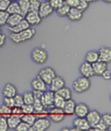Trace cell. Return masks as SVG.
Segmentation results:
<instances>
[{
	"label": "cell",
	"mask_w": 111,
	"mask_h": 131,
	"mask_svg": "<svg viewBox=\"0 0 111 131\" xmlns=\"http://www.w3.org/2000/svg\"><path fill=\"white\" fill-rule=\"evenodd\" d=\"M13 99H14V106H16V107H21L24 104L23 98H22V95H21V94L17 93L13 97Z\"/></svg>",
	"instance_id": "37"
},
{
	"label": "cell",
	"mask_w": 111,
	"mask_h": 131,
	"mask_svg": "<svg viewBox=\"0 0 111 131\" xmlns=\"http://www.w3.org/2000/svg\"><path fill=\"white\" fill-rule=\"evenodd\" d=\"M51 126V120L48 116L37 117L33 126H31V130L33 131H46Z\"/></svg>",
	"instance_id": "4"
},
{
	"label": "cell",
	"mask_w": 111,
	"mask_h": 131,
	"mask_svg": "<svg viewBox=\"0 0 111 131\" xmlns=\"http://www.w3.org/2000/svg\"><path fill=\"white\" fill-rule=\"evenodd\" d=\"M21 121V116L11 114V115L7 118V126H8V129H10V130H15L17 126L19 125V123Z\"/></svg>",
	"instance_id": "19"
},
{
	"label": "cell",
	"mask_w": 111,
	"mask_h": 131,
	"mask_svg": "<svg viewBox=\"0 0 111 131\" xmlns=\"http://www.w3.org/2000/svg\"><path fill=\"white\" fill-rule=\"evenodd\" d=\"M64 1L65 0H49V3L54 9H57V8H58L63 4Z\"/></svg>",
	"instance_id": "43"
},
{
	"label": "cell",
	"mask_w": 111,
	"mask_h": 131,
	"mask_svg": "<svg viewBox=\"0 0 111 131\" xmlns=\"http://www.w3.org/2000/svg\"><path fill=\"white\" fill-rule=\"evenodd\" d=\"M102 1H104V2H106V3H108V4L111 3V0H102Z\"/></svg>",
	"instance_id": "52"
},
{
	"label": "cell",
	"mask_w": 111,
	"mask_h": 131,
	"mask_svg": "<svg viewBox=\"0 0 111 131\" xmlns=\"http://www.w3.org/2000/svg\"><path fill=\"white\" fill-rule=\"evenodd\" d=\"M55 93H57V95L61 96L62 98L65 99V100H69V99L72 98V92H71V90L69 88H67V87L64 86L63 88H61L60 90H58L57 91H56Z\"/></svg>",
	"instance_id": "24"
},
{
	"label": "cell",
	"mask_w": 111,
	"mask_h": 131,
	"mask_svg": "<svg viewBox=\"0 0 111 131\" xmlns=\"http://www.w3.org/2000/svg\"><path fill=\"white\" fill-rule=\"evenodd\" d=\"M101 122H103L107 127H110L111 126V115L109 113H106L102 115H101Z\"/></svg>",
	"instance_id": "38"
},
{
	"label": "cell",
	"mask_w": 111,
	"mask_h": 131,
	"mask_svg": "<svg viewBox=\"0 0 111 131\" xmlns=\"http://www.w3.org/2000/svg\"><path fill=\"white\" fill-rule=\"evenodd\" d=\"M21 8V15L25 16L27 14V12L30 10V0H18L17 1Z\"/></svg>",
	"instance_id": "27"
},
{
	"label": "cell",
	"mask_w": 111,
	"mask_h": 131,
	"mask_svg": "<svg viewBox=\"0 0 111 131\" xmlns=\"http://www.w3.org/2000/svg\"><path fill=\"white\" fill-rule=\"evenodd\" d=\"M10 2H14V1H18V0H9Z\"/></svg>",
	"instance_id": "55"
},
{
	"label": "cell",
	"mask_w": 111,
	"mask_h": 131,
	"mask_svg": "<svg viewBox=\"0 0 111 131\" xmlns=\"http://www.w3.org/2000/svg\"><path fill=\"white\" fill-rule=\"evenodd\" d=\"M73 126L78 129V131H83V130H90L91 126L88 123L85 117H76L73 120Z\"/></svg>",
	"instance_id": "11"
},
{
	"label": "cell",
	"mask_w": 111,
	"mask_h": 131,
	"mask_svg": "<svg viewBox=\"0 0 111 131\" xmlns=\"http://www.w3.org/2000/svg\"><path fill=\"white\" fill-rule=\"evenodd\" d=\"M69 9H70V7H69L68 4H67L65 1L64 3L62 4L58 8L56 9V12H57V14L58 15L59 17H67L68 13H69Z\"/></svg>",
	"instance_id": "28"
},
{
	"label": "cell",
	"mask_w": 111,
	"mask_h": 131,
	"mask_svg": "<svg viewBox=\"0 0 111 131\" xmlns=\"http://www.w3.org/2000/svg\"><path fill=\"white\" fill-rule=\"evenodd\" d=\"M89 111H90L89 106H88L86 103H78V104L76 103L75 110H74V115L77 117H85Z\"/></svg>",
	"instance_id": "15"
},
{
	"label": "cell",
	"mask_w": 111,
	"mask_h": 131,
	"mask_svg": "<svg viewBox=\"0 0 111 131\" xmlns=\"http://www.w3.org/2000/svg\"><path fill=\"white\" fill-rule=\"evenodd\" d=\"M89 5H90V4H89L87 1H85V0H80V1H79L78 6H77L76 7H77L79 10H80L82 12H84L88 9Z\"/></svg>",
	"instance_id": "40"
},
{
	"label": "cell",
	"mask_w": 111,
	"mask_h": 131,
	"mask_svg": "<svg viewBox=\"0 0 111 131\" xmlns=\"http://www.w3.org/2000/svg\"><path fill=\"white\" fill-rule=\"evenodd\" d=\"M97 60H98V52L97 51L92 50V51L87 52L86 54H85V62L93 64L96 62Z\"/></svg>",
	"instance_id": "26"
},
{
	"label": "cell",
	"mask_w": 111,
	"mask_h": 131,
	"mask_svg": "<svg viewBox=\"0 0 111 131\" xmlns=\"http://www.w3.org/2000/svg\"><path fill=\"white\" fill-rule=\"evenodd\" d=\"M11 114L19 115V116H22V115H23V113H22V111H21V107H16V106H14L13 108H11Z\"/></svg>",
	"instance_id": "46"
},
{
	"label": "cell",
	"mask_w": 111,
	"mask_h": 131,
	"mask_svg": "<svg viewBox=\"0 0 111 131\" xmlns=\"http://www.w3.org/2000/svg\"><path fill=\"white\" fill-rule=\"evenodd\" d=\"M43 93H44V91H35V90H33V91L34 99H40L41 97H42Z\"/></svg>",
	"instance_id": "49"
},
{
	"label": "cell",
	"mask_w": 111,
	"mask_h": 131,
	"mask_svg": "<svg viewBox=\"0 0 111 131\" xmlns=\"http://www.w3.org/2000/svg\"><path fill=\"white\" fill-rule=\"evenodd\" d=\"M40 5V0H30V10L29 11H38Z\"/></svg>",
	"instance_id": "36"
},
{
	"label": "cell",
	"mask_w": 111,
	"mask_h": 131,
	"mask_svg": "<svg viewBox=\"0 0 111 131\" xmlns=\"http://www.w3.org/2000/svg\"><path fill=\"white\" fill-rule=\"evenodd\" d=\"M56 76H57V73H56L55 69L52 68H50V67L43 68L42 70H40L39 73H38V77L41 78L47 85H49L51 83L52 80Z\"/></svg>",
	"instance_id": "5"
},
{
	"label": "cell",
	"mask_w": 111,
	"mask_h": 131,
	"mask_svg": "<svg viewBox=\"0 0 111 131\" xmlns=\"http://www.w3.org/2000/svg\"><path fill=\"white\" fill-rule=\"evenodd\" d=\"M54 8L51 7L49 1H43L38 9V14L42 19H45L47 17L51 16L54 13Z\"/></svg>",
	"instance_id": "8"
},
{
	"label": "cell",
	"mask_w": 111,
	"mask_h": 131,
	"mask_svg": "<svg viewBox=\"0 0 111 131\" xmlns=\"http://www.w3.org/2000/svg\"><path fill=\"white\" fill-rule=\"evenodd\" d=\"M33 113H34V114L40 113V112H42V111L45 110L40 99H34V101H33Z\"/></svg>",
	"instance_id": "31"
},
{
	"label": "cell",
	"mask_w": 111,
	"mask_h": 131,
	"mask_svg": "<svg viewBox=\"0 0 111 131\" xmlns=\"http://www.w3.org/2000/svg\"><path fill=\"white\" fill-rule=\"evenodd\" d=\"M36 115L34 114H23L21 116V121L25 122L30 126H33V124L34 123V121L36 120Z\"/></svg>",
	"instance_id": "29"
},
{
	"label": "cell",
	"mask_w": 111,
	"mask_h": 131,
	"mask_svg": "<svg viewBox=\"0 0 111 131\" xmlns=\"http://www.w3.org/2000/svg\"><path fill=\"white\" fill-rule=\"evenodd\" d=\"M93 70L95 76H101L106 69H107V64L105 62H102L100 60H97L96 62L92 64Z\"/></svg>",
	"instance_id": "17"
},
{
	"label": "cell",
	"mask_w": 111,
	"mask_h": 131,
	"mask_svg": "<svg viewBox=\"0 0 111 131\" xmlns=\"http://www.w3.org/2000/svg\"><path fill=\"white\" fill-rule=\"evenodd\" d=\"M3 104L8 106L10 108L14 107V99L13 97H4V100H3Z\"/></svg>",
	"instance_id": "42"
},
{
	"label": "cell",
	"mask_w": 111,
	"mask_h": 131,
	"mask_svg": "<svg viewBox=\"0 0 111 131\" xmlns=\"http://www.w3.org/2000/svg\"><path fill=\"white\" fill-rule=\"evenodd\" d=\"M30 27H31V26H30V24L26 21V19H23L22 20L19 21L17 25L13 26V27H7V28H8V30H10V32L16 33V32H19V31H21V30H26V29L30 28Z\"/></svg>",
	"instance_id": "20"
},
{
	"label": "cell",
	"mask_w": 111,
	"mask_h": 131,
	"mask_svg": "<svg viewBox=\"0 0 111 131\" xmlns=\"http://www.w3.org/2000/svg\"><path fill=\"white\" fill-rule=\"evenodd\" d=\"M9 14L6 10H0V26L6 25Z\"/></svg>",
	"instance_id": "39"
},
{
	"label": "cell",
	"mask_w": 111,
	"mask_h": 131,
	"mask_svg": "<svg viewBox=\"0 0 111 131\" xmlns=\"http://www.w3.org/2000/svg\"><path fill=\"white\" fill-rule=\"evenodd\" d=\"M54 96H55V92L52 91H48L46 90L45 91H44L42 97L40 98L41 102H42L43 105L45 107V109H51V108L54 107L53 105V101H54Z\"/></svg>",
	"instance_id": "7"
},
{
	"label": "cell",
	"mask_w": 111,
	"mask_h": 131,
	"mask_svg": "<svg viewBox=\"0 0 111 131\" xmlns=\"http://www.w3.org/2000/svg\"><path fill=\"white\" fill-rule=\"evenodd\" d=\"M109 127H107V126H106V125L103 123V122H101V120H100L98 123H97L95 126H92L90 128V130H95V131H106L107 129H108Z\"/></svg>",
	"instance_id": "34"
},
{
	"label": "cell",
	"mask_w": 111,
	"mask_h": 131,
	"mask_svg": "<svg viewBox=\"0 0 111 131\" xmlns=\"http://www.w3.org/2000/svg\"><path fill=\"white\" fill-rule=\"evenodd\" d=\"M6 11H7L9 15H11V14H21V8H19V4H18L17 1L10 2Z\"/></svg>",
	"instance_id": "25"
},
{
	"label": "cell",
	"mask_w": 111,
	"mask_h": 131,
	"mask_svg": "<svg viewBox=\"0 0 111 131\" xmlns=\"http://www.w3.org/2000/svg\"><path fill=\"white\" fill-rule=\"evenodd\" d=\"M75 105L76 103L71 99H69V100H66L65 101V103H64V106L62 108L64 114L66 115H74V110H75Z\"/></svg>",
	"instance_id": "18"
},
{
	"label": "cell",
	"mask_w": 111,
	"mask_h": 131,
	"mask_svg": "<svg viewBox=\"0 0 111 131\" xmlns=\"http://www.w3.org/2000/svg\"><path fill=\"white\" fill-rule=\"evenodd\" d=\"M83 15V12L79 10L77 7H70V9H69L67 17H68L69 20H71V21H78V20H80V19H82Z\"/></svg>",
	"instance_id": "22"
},
{
	"label": "cell",
	"mask_w": 111,
	"mask_h": 131,
	"mask_svg": "<svg viewBox=\"0 0 111 131\" xmlns=\"http://www.w3.org/2000/svg\"><path fill=\"white\" fill-rule=\"evenodd\" d=\"M31 86H32V88H33V90H35V91H45L46 90H48L47 84H46L41 78L38 77V76L35 79H33V80H32Z\"/></svg>",
	"instance_id": "16"
},
{
	"label": "cell",
	"mask_w": 111,
	"mask_h": 131,
	"mask_svg": "<svg viewBox=\"0 0 111 131\" xmlns=\"http://www.w3.org/2000/svg\"><path fill=\"white\" fill-rule=\"evenodd\" d=\"M31 58L34 63L38 64V65H44L48 60V53L45 49L37 47L32 51Z\"/></svg>",
	"instance_id": "3"
},
{
	"label": "cell",
	"mask_w": 111,
	"mask_h": 131,
	"mask_svg": "<svg viewBox=\"0 0 111 131\" xmlns=\"http://www.w3.org/2000/svg\"><path fill=\"white\" fill-rule=\"evenodd\" d=\"M0 33H2V28H1V26H0Z\"/></svg>",
	"instance_id": "54"
},
{
	"label": "cell",
	"mask_w": 111,
	"mask_h": 131,
	"mask_svg": "<svg viewBox=\"0 0 111 131\" xmlns=\"http://www.w3.org/2000/svg\"><path fill=\"white\" fill-rule=\"evenodd\" d=\"M65 117H66V115L64 114L61 108L53 107L48 112V118L55 123H60L65 119Z\"/></svg>",
	"instance_id": "6"
},
{
	"label": "cell",
	"mask_w": 111,
	"mask_h": 131,
	"mask_svg": "<svg viewBox=\"0 0 111 131\" xmlns=\"http://www.w3.org/2000/svg\"><path fill=\"white\" fill-rule=\"evenodd\" d=\"M22 98H23V102L25 104H33L34 101V97L32 91H25L22 94Z\"/></svg>",
	"instance_id": "32"
},
{
	"label": "cell",
	"mask_w": 111,
	"mask_h": 131,
	"mask_svg": "<svg viewBox=\"0 0 111 131\" xmlns=\"http://www.w3.org/2000/svg\"><path fill=\"white\" fill-rule=\"evenodd\" d=\"M36 30L34 28H28L26 30H21L19 32H10L9 34V39L17 45H19V43H22V42H25L27 41L32 40L34 36H35Z\"/></svg>",
	"instance_id": "1"
},
{
	"label": "cell",
	"mask_w": 111,
	"mask_h": 131,
	"mask_svg": "<svg viewBox=\"0 0 111 131\" xmlns=\"http://www.w3.org/2000/svg\"><path fill=\"white\" fill-rule=\"evenodd\" d=\"M21 108L23 114H33V104H25V103H24Z\"/></svg>",
	"instance_id": "41"
},
{
	"label": "cell",
	"mask_w": 111,
	"mask_h": 131,
	"mask_svg": "<svg viewBox=\"0 0 111 131\" xmlns=\"http://www.w3.org/2000/svg\"><path fill=\"white\" fill-rule=\"evenodd\" d=\"M7 130H8L7 118L1 117V118H0V131H7Z\"/></svg>",
	"instance_id": "44"
},
{
	"label": "cell",
	"mask_w": 111,
	"mask_h": 131,
	"mask_svg": "<svg viewBox=\"0 0 111 131\" xmlns=\"http://www.w3.org/2000/svg\"><path fill=\"white\" fill-rule=\"evenodd\" d=\"M65 99H63L61 96L57 95V93H55L54 96V101H53V105L54 107H57V108H63L64 106V103H65Z\"/></svg>",
	"instance_id": "30"
},
{
	"label": "cell",
	"mask_w": 111,
	"mask_h": 131,
	"mask_svg": "<svg viewBox=\"0 0 111 131\" xmlns=\"http://www.w3.org/2000/svg\"><path fill=\"white\" fill-rule=\"evenodd\" d=\"M65 84H66V81H65V80H64L63 78L60 77V76H56L48 86H49L50 91L56 92V91H57L58 90L61 89V88H63L65 86Z\"/></svg>",
	"instance_id": "12"
},
{
	"label": "cell",
	"mask_w": 111,
	"mask_h": 131,
	"mask_svg": "<svg viewBox=\"0 0 111 131\" xmlns=\"http://www.w3.org/2000/svg\"><path fill=\"white\" fill-rule=\"evenodd\" d=\"M98 52V60L109 64L111 62V49L108 46H103Z\"/></svg>",
	"instance_id": "10"
},
{
	"label": "cell",
	"mask_w": 111,
	"mask_h": 131,
	"mask_svg": "<svg viewBox=\"0 0 111 131\" xmlns=\"http://www.w3.org/2000/svg\"><path fill=\"white\" fill-rule=\"evenodd\" d=\"M79 71H80V74L83 76V77L88 78V79H90V78L95 76L94 70H93L92 64L88 63V62H83V63L80 66Z\"/></svg>",
	"instance_id": "13"
},
{
	"label": "cell",
	"mask_w": 111,
	"mask_h": 131,
	"mask_svg": "<svg viewBox=\"0 0 111 131\" xmlns=\"http://www.w3.org/2000/svg\"><path fill=\"white\" fill-rule=\"evenodd\" d=\"M6 40H7V38H6L5 34H3V33H0V48H2L6 43Z\"/></svg>",
	"instance_id": "50"
},
{
	"label": "cell",
	"mask_w": 111,
	"mask_h": 131,
	"mask_svg": "<svg viewBox=\"0 0 111 131\" xmlns=\"http://www.w3.org/2000/svg\"><path fill=\"white\" fill-rule=\"evenodd\" d=\"M15 130H17V131H29V130H31V126L28 125L27 123H25V122L21 121L19 123V125L17 126V127H16Z\"/></svg>",
	"instance_id": "35"
},
{
	"label": "cell",
	"mask_w": 111,
	"mask_h": 131,
	"mask_svg": "<svg viewBox=\"0 0 111 131\" xmlns=\"http://www.w3.org/2000/svg\"><path fill=\"white\" fill-rule=\"evenodd\" d=\"M61 130L62 131H63V130H69V128H66V127H65V128H62Z\"/></svg>",
	"instance_id": "53"
},
{
	"label": "cell",
	"mask_w": 111,
	"mask_h": 131,
	"mask_svg": "<svg viewBox=\"0 0 111 131\" xmlns=\"http://www.w3.org/2000/svg\"><path fill=\"white\" fill-rule=\"evenodd\" d=\"M85 1H87V2L89 3V4H90V3H95V2H98L99 0H85Z\"/></svg>",
	"instance_id": "51"
},
{
	"label": "cell",
	"mask_w": 111,
	"mask_h": 131,
	"mask_svg": "<svg viewBox=\"0 0 111 131\" xmlns=\"http://www.w3.org/2000/svg\"><path fill=\"white\" fill-rule=\"evenodd\" d=\"M101 77H103V79L106 80H109L111 79V72H110V69H106V70L103 72V74L101 75Z\"/></svg>",
	"instance_id": "47"
},
{
	"label": "cell",
	"mask_w": 111,
	"mask_h": 131,
	"mask_svg": "<svg viewBox=\"0 0 111 131\" xmlns=\"http://www.w3.org/2000/svg\"><path fill=\"white\" fill-rule=\"evenodd\" d=\"M86 120L88 121V123L90 124L91 127L98 123V122L101 120V114L97 110H92V111H89L88 114L86 115L85 116Z\"/></svg>",
	"instance_id": "14"
},
{
	"label": "cell",
	"mask_w": 111,
	"mask_h": 131,
	"mask_svg": "<svg viewBox=\"0 0 111 131\" xmlns=\"http://www.w3.org/2000/svg\"><path fill=\"white\" fill-rule=\"evenodd\" d=\"M23 19H24V16H22L21 14H11L7 18L6 25L7 27H13V26L17 25L19 21L22 20Z\"/></svg>",
	"instance_id": "23"
},
{
	"label": "cell",
	"mask_w": 111,
	"mask_h": 131,
	"mask_svg": "<svg viewBox=\"0 0 111 131\" xmlns=\"http://www.w3.org/2000/svg\"><path fill=\"white\" fill-rule=\"evenodd\" d=\"M91 88V81L90 79L85 77H80L76 79L72 82V90H74L75 92L77 93H83Z\"/></svg>",
	"instance_id": "2"
},
{
	"label": "cell",
	"mask_w": 111,
	"mask_h": 131,
	"mask_svg": "<svg viewBox=\"0 0 111 131\" xmlns=\"http://www.w3.org/2000/svg\"><path fill=\"white\" fill-rule=\"evenodd\" d=\"M80 0H65V2L68 4L70 7H76L78 6Z\"/></svg>",
	"instance_id": "48"
},
{
	"label": "cell",
	"mask_w": 111,
	"mask_h": 131,
	"mask_svg": "<svg viewBox=\"0 0 111 131\" xmlns=\"http://www.w3.org/2000/svg\"><path fill=\"white\" fill-rule=\"evenodd\" d=\"M24 19L30 24V26H36L42 22V18L39 16L38 11H28L24 16Z\"/></svg>",
	"instance_id": "9"
},
{
	"label": "cell",
	"mask_w": 111,
	"mask_h": 131,
	"mask_svg": "<svg viewBox=\"0 0 111 131\" xmlns=\"http://www.w3.org/2000/svg\"><path fill=\"white\" fill-rule=\"evenodd\" d=\"M45 1H49V0H45Z\"/></svg>",
	"instance_id": "56"
},
{
	"label": "cell",
	"mask_w": 111,
	"mask_h": 131,
	"mask_svg": "<svg viewBox=\"0 0 111 131\" xmlns=\"http://www.w3.org/2000/svg\"><path fill=\"white\" fill-rule=\"evenodd\" d=\"M17 93H18L17 88L11 83H7L3 88L2 94L4 97H14Z\"/></svg>",
	"instance_id": "21"
},
{
	"label": "cell",
	"mask_w": 111,
	"mask_h": 131,
	"mask_svg": "<svg viewBox=\"0 0 111 131\" xmlns=\"http://www.w3.org/2000/svg\"><path fill=\"white\" fill-rule=\"evenodd\" d=\"M10 115H11V108L5 105V104H2L0 106V115H1V117L7 118Z\"/></svg>",
	"instance_id": "33"
},
{
	"label": "cell",
	"mask_w": 111,
	"mask_h": 131,
	"mask_svg": "<svg viewBox=\"0 0 111 131\" xmlns=\"http://www.w3.org/2000/svg\"><path fill=\"white\" fill-rule=\"evenodd\" d=\"M9 3V0H0V10H7Z\"/></svg>",
	"instance_id": "45"
}]
</instances>
